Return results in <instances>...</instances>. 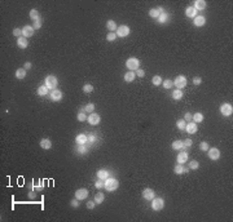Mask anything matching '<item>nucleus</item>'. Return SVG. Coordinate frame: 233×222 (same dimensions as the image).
I'll use <instances>...</instances> for the list:
<instances>
[{
  "mask_svg": "<svg viewBox=\"0 0 233 222\" xmlns=\"http://www.w3.org/2000/svg\"><path fill=\"white\" fill-rule=\"evenodd\" d=\"M104 187L106 188L108 191H115V190L119 187V182H118V180L109 177V178H106V180H105Z\"/></svg>",
  "mask_w": 233,
  "mask_h": 222,
  "instance_id": "obj_1",
  "label": "nucleus"
},
{
  "mask_svg": "<svg viewBox=\"0 0 233 222\" xmlns=\"http://www.w3.org/2000/svg\"><path fill=\"white\" fill-rule=\"evenodd\" d=\"M44 83H45V87L48 88L49 90H53V89H57V84H58V80L54 75H48L47 78L44 79Z\"/></svg>",
  "mask_w": 233,
  "mask_h": 222,
  "instance_id": "obj_2",
  "label": "nucleus"
},
{
  "mask_svg": "<svg viewBox=\"0 0 233 222\" xmlns=\"http://www.w3.org/2000/svg\"><path fill=\"white\" fill-rule=\"evenodd\" d=\"M126 67L128 70H132V71H136L139 67H140V61H139L136 57H131V58L127 59L126 62Z\"/></svg>",
  "mask_w": 233,
  "mask_h": 222,
  "instance_id": "obj_3",
  "label": "nucleus"
},
{
  "mask_svg": "<svg viewBox=\"0 0 233 222\" xmlns=\"http://www.w3.org/2000/svg\"><path fill=\"white\" fill-rule=\"evenodd\" d=\"M163 207H165V200L162 198H154L152 199V209L155 212L158 211H162Z\"/></svg>",
  "mask_w": 233,
  "mask_h": 222,
  "instance_id": "obj_4",
  "label": "nucleus"
},
{
  "mask_svg": "<svg viewBox=\"0 0 233 222\" xmlns=\"http://www.w3.org/2000/svg\"><path fill=\"white\" fill-rule=\"evenodd\" d=\"M174 82V85L176 87V89H183V88H185L187 85V78L184 75H179L175 78V80H172Z\"/></svg>",
  "mask_w": 233,
  "mask_h": 222,
  "instance_id": "obj_5",
  "label": "nucleus"
},
{
  "mask_svg": "<svg viewBox=\"0 0 233 222\" xmlns=\"http://www.w3.org/2000/svg\"><path fill=\"white\" fill-rule=\"evenodd\" d=\"M220 114L224 116H230L233 114V106L230 103H223L220 106Z\"/></svg>",
  "mask_w": 233,
  "mask_h": 222,
  "instance_id": "obj_6",
  "label": "nucleus"
},
{
  "mask_svg": "<svg viewBox=\"0 0 233 222\" xmlns=\"http://www.w3.org/2000/svg\"><path fill=\"white\" fill-rule=\"evenodd\" d=\"M129 32H131V30H129V27L128 26H126V25H122V26H119V27L117 28V36L118 38L128 36Z\"/></svg>",
  "mask_w": 233,
  "mask_h": 222,
  "instance_id": "obj_7",
  "label": "nucleus"
},
{
  "mask_svg": "<svg viewBox=\"0 0 233 222\" xmlns=\"http://www.w3.org/2000/svg\"><path fill=\"white\" fill-rule=\"evenodd\" d=\"M220 151L219 149H216V147H211V149L207 150V156L210 157L211 160H218V159H220Z\"/></svg>",
  "mask_w": 233,
  "mask_h": 222,
  "instance_id": "obj_8",
  "label": "nucleus"
},
{
  "mask_svg": "<svg viewBox=\"0 0 233 222\" xmlns=\"http://www.w3.org/2000/svg\"><path fill=\"white\" fill-rule=\"evenodd\" d=\"M87 121L91 124V125H98L100 124V121H101V118H100V115L96 113H92L88 115L87 118Z\"/></svg>",
  "mask_w": 233,
  "mask_h": 222,
  "instance_id": "obj_9",
  "label": "nucleus"
},
{
  "mask_svg": "<svg viewBox=\"0 0 233 222\" xmlns=\"http://www.w3.org/2000/svg\"><path fill=\"white\" fill-rule=\"evenodd\" d=\"M34 32H35V28L33 27V26H30V25H26V26H23V28H22V36L23 38H31L33 35H34Z\"/></svg>",
  "mask_w": 233,
  "mask_h": 222,
  "instance_id": "obj_10",
  "label": "nucleus"
},
{
  "mask_svg": "<svg viewBox=\"0 0 233 222\" xmlns=\"http://www.w3.org/2000/svg\"><path fill=\"white\" fill-rule=\"evenodd\" d=\"M88 196V190L84 187H82V188H78L75 191V198L78 200H84Z\"/></svg>",
  "mask_w": 233,
  "mask_h": 222,
  "instance_id": "obj_11",
  "label": "nucleus"
},
{
  "mask_svg": "<svg viewBox=\"0 0 233 222\" xmlns=\"http://www.w3.org/2000/svg\"><path fill=\"white\" fill-rule=\"evenodd\" d=\"M49 96H51V99L54 102H58L62 99V92L58 89H53L51 90V93H49Z\"/></svg>",
  "mask_w": 233,
  "mask_h": 222,
  "instance_id": "obj_12",
  "label": "nucleus"
},
{
  "mask_svg": "<svg viewBox=\"0 0 233 222\" xmlns=\"http://www.w3.org/2000/svg\"><path fill=\"white\" fill-rule=\"evenodd\" d=\"M143 198L145 200H152V199H154L155 198V192H154V190L153 188H145L143 191Z\"/></svg>",
  "mask_w": 233,
  "mask_h": 222,
  "instance_id": "obj_13",
  "label": "nucleus"
},
{
  "mask_svg": "<svg viewBox=\"0 0 233 222\" xmlns=\"http://www.w3.org/2000/svg\"><path fill=\"white\" fill-rule=\"evenodd\" d=\"M187 160H188V152H187L185 150L179 152V155H177V157H176L177 164H184V163H187Z\"/></svg>",
  "mask_w": 233,
  "mask_h": 222,
  "instance_id": "obj_14",
  "label": "nucleus"
},
{
  "mask_svg": "<svg viewBox=\"0 0 233 222\" xmlns=\"http://www.w3.org/2000/svg\"><path fill=\"white\" fill-rule=\"evenodd\" d=\"M193 23H194V26H197V27H202V26H205V23H206V18L203 17V16H196V17L193 18Z\"/></svg>",
  "mask_w": 233,
  "mask_h": 222,
  "instance_id": "obj_15",
  "label": "nucleus"
},
{
  "mask_svg": "<svg viewBox=\"0 0 233 222\" xmlns=\"http://www.w3.org/2000/svg\"><path fill=\"white\" fill-rule=\"evenodd\" d=\"M184 130H187L189 134H194V133H197V130H198V128H197V123H191V121H189V123L185 125V129Z\"/></svg>",
  "mask_w": 233,
  "mask_h": 222,
  "instance_id": "obj_16",
  "label": "nucleus"
},
{
  "mask_svg": "<svg viewBox=\"0 0 233 222\" xmlns=\"http://www.w3.org/2000/svg\"><path fill=\"white\" fill-rule=\"evenodd\" d=\"M163 12H165V11H163L162 7H158V8H153V9H150V11H149V16H150L152 18H158V17H159V14H161V13H163Z\"/></svg>",
  "mask_w": 233,
  "mask_h": 222,
  "instance_id": "obj_17",
  "label": "nucleus"
},
{
  "mask_svg": "<svg viewBox=\"0 0 233 222\" xmlns=\"http://www.w3.org/2000/svg\"><path fill=\"white\" fill-rule=\"evenodd\" d=\"M39 145L43 150H49L52 147V142H51V140H48V138H43V140L39 142Z\"/></svg>",
  "mask_w": 233,
  "mask_h": 222,
  "instance_id": "obj_18",
  "label": "nucleus"
},
{
  "mask_svg": "<svg viewBox=\"0 0 233 222\" xmlns=\"http://www.w3.org/2000/svg\"><path fill=\"white\" fill-rule=\"evenodd\" d=\"M193 7L196 11H203V9L206 8V1L205 0H196Z\"/></svg>",
  "mask_w": 233,
  "mask_h": 222,
  "instance_id": "obj_19",
  "label": "nucleus"
},
{
  "mask_svg": "<svg viewBox=\"0 0 233 222\" xmlns=\"http://www.w3.org/2000/svg\"><path fill=\"white\" fill-rule=\"evenodd\" d=\"M17 45L20 47L21 49H26L27 48V45H29V40L26 39V38H23V36L18 38L17 39Z\"/></svg>",
  "mask_w": 233,
  "mask_h": 222,
  "instance_id": "obj_20",
  "label": "nucleus"
},
{
  "mask_svg": "<svg viewBox=\"0 0 233 222\" xmlns=\"http://www.w3.org/2000/svg\"><path fill=\"white\" fill-rule=\"evenodd\" d=\"M135 78H136L135 71H128V72L124 74V82H127V83H132L135 80Z\"/></svg>",
  "mask_w": 233,
  "mask_h": 222,
  "instance_id": "obj_21",
  "label": "nucleus"
},
{
  "mask_svg": "<svg viewBox=\"0 0 233 222\" xmlns=\"http://www.w3.org/2000/svg\"><path fill=\"white\" fill-rule=\"evenodd\" d=\"M97 177H98V180H102V181H105L106 178H109V172L106 171V169H100V171L97 172Z\"/></svg>",
  "mask_w": 233,
  "mask_h": 222,
  "instance_id": "obj_22",
  "label": "nucleus"
},
{
  "mask_svg": "<svg viewBox=\"0 0 233 222\" xmlns=\"http://www.w3.org/2000/svg\"><path fill=\"white\" fill-rule=\"evenodd\" d=\"M185 16L188 18H194L197 16V11L194 9V7H188L185 9Z\"/></svg>",
  "mask_w": 233,
  "mask_h": 222,
  "instance_id": "obj_23",
  "label": "nucleus"
},
{
  "mask_svg": "<svg viewBox=\"0 0 233 222\" xmlns=\"http://www.w3.org/2000/svg\"><path fill=\"white\" fill-rule=\"evenodd\" d=\"M75 141H76V144L78 145H86L87 144V136L83 134V133H80V134L76 136Z\"/></svg>",
  "mask_w": 233,
  "mask_h": 222,
  "instance_id": "obj_24",
  "label": "nucleus"
},
{
  "mask_svg": "<svg viewBox=\"0 0 233 222\" xmlns=\"http://www.w3.org/2000/svg\"><path fill=\"white\" fill-rule=\"evenodd\" d=\"M16 78L20 79V80H23L26 78V70L23 67H20L16 70Z\"/></svg>",
  "mask_w": 233,
  "mask_h": 222,
  "instance_id": "obj_25",
  "label": "nucleus"
},
{
  "mask_svg": "<svg viewBox=\"0 0 233 222\" xmlns=\"http://www.w3.org/2000/svg\"><path fill=\"white\" fill-rule=\"evenodd\" d=\"M48 88L45 87V85H40L39 88H38V90H37V93H38V96H40V97H44V96H47L48 94Z\"/></svg>",
  "mask_w": 233,
  "mask_h": 222,
  "instance_id": "obj_26",
  "label": "nucleus"
},
{
  "mask_svg": "<svg viewBox=\"0 0 233 222\" xmlns=\"http://www.w3.org/2000/svg\"><path fill=\"white\" fill-rule=\"evenodd\" d=\"M183 96H184V93H183L181 89H176L172 92V98L176 99V101H180V99L183 98Z\"/></svg>",
  "mask_w": 233,
  "mask_h": 222,
  "instance_id": "obj_27",
  "label": "nucleus"
},
{
  "mask_svg": "<svg viewBox=\"0 0 233 222\" xmlns=\"http://www.w3.org/2000/svg\"><path fill=\"white\" fill-rule=\"evenodd\" d=\"M106 28L110 31V32H114V31L117 30L118 27H117V23H115L114 21H113V20H109V21L106 22Z\"/></svg>",
  "mask_w": 233,
  "mask_h": 222,
  "instance_id": "obj_28",
  "label": "nucleus"
},
{
  "mask_svg": "<svg viewBox=\"0 0 233 222\" xmlns=\"http://www.w3.org/2000/svg\"><path fill=\"white\" fill-rule=\"evenodd\" d=\"M157 21L159 23H166V22H169V13H166V12H163V13L159 14V17L157 18Z\"/></svg>",
  "mask_w": 233,
  "mask_h": 222,
  "instance_id": "obj_29",
  "label": "nucleus"
},
{
  "mask_svg": "<svg viewBox=\"0 0 233 222\" xmlns=\"http://www.w3.org/2000/svg\"><path fill=\"white\" fill-rule=\"evenodd\" d=\"M203 119H205L203 114H201V113H196V114H193V119H192V120H193L194 123H202Z\"/></svg>",
  "mask_w": 233,
  "mask_h": 222,
  "instance_id": "obj_30",
  "label": "nucleus"
},
{
  "mask_svg": "<svg viewBox=\"0 0 233 222\" xmlns=\"http://www.w3.org/2000/svg\"><path fill=\"white\" fill-rule=\"evenodd\" d=\"M171 147H172L174 150H183V149H184L183 141H179V140L174 141V142H172V145H171Z\"/></svg>",
  "mask_w": 233,
  "mask_h": 222,
  "instance_id": "obj_31",
  "label": "nucleus"
},
{
  "mask_svg": "<svg viewBox=\"0 0 233 222\" xmlns=\"http://www.w3.org/2000/svg\"><path fill=\"white\" fill-rule=\"evenodd\" d=\"M30 18H31L33 21L40 20V13H39V11H37V9H31V11H30Z\"/></svg>",
  "mask_w": 233,
  "mask_h": 222,
  "instance_id": "obj_32",
  "label": "nucleus"
},
{
  "mask_svg": "<svg viewBox=\"0 0 233 222\" xmlns=\"http://www.w3.org/2000/svg\"><path fill=\"white\" fill-rule=\"evenodd\" d=\"M162 78H161L159 75H154L152 78V83H153V85H155V87H159L161 84H162Z\"/></svg>",
  "mask_w": 233,
  "mask_h": 222,
  "instance_id": "obj_33",
  "label": "nucleus"
},
{
  "mask_svg": "<svg viewBox=\"0 0 233 222\" xmlns=\"http://www.w3.org/2000/svg\"><path fill=\"white\" fill-rule=\"evenodd\" d=\"M95 109H96V107H95V105H93V103H88V105H86V106L84 107H83V111H84V113L86 114H92L93 113V111H95Z\"/></svg>",
  "mask_w": 233,
  "mask_h": 222,
  "instance_id": "obj_34",
  "label": "nucleus"
},
{
  "mask_svg": "<svg viewBox=\"0 0 233 222\" xmlns=\"http://www.w3.org/2000/svg\"><path fill=\"white\" fill-rule=\"evenodd\" d=\"M105 199V195L102 194V192H97V194H95V202L96 204H101L102 202H104Z\"/></svg>",
  "mask_w": 233,
  "mask_h": 222,
  "instance_id": "obj_35",
  "label": "nucleus"
},
{
  "mask_svg": "<svg viewBox=\"0 0 233 222\" xmlns=\"http://www.w3.org/2000/svg\"><path fill=\"white\" fill-rule=\"evenodd\" d=\"M162 84H163V87H165V89H170V88L174 87V82H172L171 79H166V80H163Z\"/></svg>",
  "mask_w": 233,
  "mask_h": 222,
  "instance_id": "obj_36",
  "label": "nucleus"
},
{
  "mask_svg": "<svg viewBox=\"0 0 233 222\" xmlns=\"http://www.w3.org/2000/svg\"><path fill=\"white\" fill-rule=\"evenodd\" d=\"M174 173L175 174H183L184 173V165H183V164H176L174 168Z\"/></svg>",
  "mask_w": 233,
  "mask_h": 222,
  "instance_id": "obj_37",
  "label": "nucleus"
},
{
  "mask_svg": "<svg viewBox=\"0 0 233 222\" xmlns=\"http://www.w3.org/2000/svg\"><path fill=\"white\" fill-rule=\"evenodd\" d=\"M185 125H187V121L184 120V119H179V120L176 121V126L179 128L180 130H184V129H185Z\"/></svg>",
  "mask_w": 233,
  "mask_h": 222,
  "instance_id": "obj_38",
  "label": "nucleus"
},
{
  "mask_svg": "<svg viewBox=\"0 0 233 222\" xmlns=\"http://www.w3.org/2000/svg\"><path fill=\"white\" fill-rule=\"evenodd\" d=\"M76 151H78L79 154H87V152H88V149L86 147V145H78V147H76Z\"/></svg>",
  "mask_w": 233,
  "mask_h": 222,
  "instance_id": "obj_39",
  "label": "nucleus"
},
{
  "mask_svg": "<svg viewBox=\"0 0 233 222\" xmlns=\"http://www.w3.org/2000/svg\"><path fill=\"white\" fill-rule=\"evenodd\" d=\"M117 38H118L117 36V32H109V34L106 35V40L108 42H110V43L114 42V40H117Z\"/></svg>",
  "mask_w": 233,
  "mask_h": 222,
  "instance_id": "obj_40",
  "label": "nucleus"
},
{
  "mask_svg": "<svg viewBox=\"0 0 233 222\" xmlns=\"http://www.w3.org/2000/svg\"><path fill=\"white\" fill-rule=\"evenodd\" d=\"M96 140H97V137H96L95 134H90V136H87V144L93 145V144L96 142Z\"/></svg>",
  "mask_w": 233,
  "mask_h": 222,
  "instance_id": "obj_41",
  "label": "nucleus"
},
{
  "mask_svg": "<svg viewBox=\"0 0 233 222\" xmlns=\"http://www.w3.org/2000/svg\"><path fill=\"white\" fill-rule=\"evenodd\" d=\"M87 118H88V116H86L84 111H80V113L78 114V116H76V119H78L79 121H86V120H87Z\"/></svg>",
  "mask_w": 233,
  "mask_h": 222,
  "instance_id": "obj_42",
  "label": "nucleus"
},
{
  "mask_svg": "<svg viewBox=\"0 0 233 222\" xmlns=\"http://www.w3.org/2000/svg\"><path fill=\"white\" fill-rule=\"evenodd\" d=\"M93 90V85L92 84H84L83 85V92L84 93H91Z\"/></svg>",
  "mask_w": 233,
  "mask_h": 222,
  "instance_id": "obj_43",
  "label": "nucleus"
},
{
  "mask_svg": "<svg viewBox=\"0 0 233 222\" xmlns=\"http://www.w3.org/2000/svg\"><path fill=\"white\" fill-rule=\"evenodd\" d=\"M183 145H184V149H183V150H185V149H188V147H191L192 145H193V141L189 140V138H188V140L183 141Z\"/></svg>",
  "mask_w": 233,
  "mask_h": 222,
  "instance_id": "obj_44",
  "label": "nucleus"
},
{
  "mask_svg": "<svg viewBox=\"0 0 233 222\" xmlns=\"http://www.w3.org/2000/svg\"><path fill=\"white\" fill-rule=\"evenodd\" d=\"M189 168L191 169H198L199 168V163L197 160H192L191 163H189Z\"/></svg>",
  "mask_w": 233,
  "mask_h": 222,
  "instance_id": "obj_45",
  "label": "nucleus"
},
{
  "mask_svg": "<svg viewBox=\"0 0 233 222\" xmlns=\"http://www.w3.org/2000/svg\"><path fill=\"white\" fill-rule=\"evenodd\" d=\"M199 149L202 150V151H207V150L210 149V146H208L207 142H201V145H199Z\"/></svg>",
  "mask_w": 233,
  "mask_h": 222,
  "instance_id": "obj_46",
  "label": "nucleus"
},
{
  "mask_svg": "<svg viewBox=\"0 0 233 222\" xmlns=\"http://www.w3.org/2000/svg\"><path fill=\"white\" fill-rule=\"evenodd\" d=\"M13 35L17 38H21L22 36V28H14L13 30Z\"/></svg>",
  "mask_w": 233,
  "mask_h": 222,
  "instance_id": "obj_47",
  "label": "nucleus"
},
{
  "mask_svg": "<svg viewBox=\"0 0 233 222\" xmlns=\"http://www.w3.org/2000/svg\"><path fill=\"white\" fill-rule=\"evenodd\" d=\"M33 27H34L35 30H38V28L42 27V20H37V21H34V23H33Z\"/></svg>",
  "mask_w": 233,
  "mask_h": 222,
  "instance_id": "obj_48",
  "label": "nucleus"
},
{
  "mask_svg": "<svg viewBox=\"0 0 233 222\" xmlns=\"http://www.w3.org/2000/svg\"><path fill=\"white\" fill-rule=\"evenodd\" d=\"M135 74L139 76V78H144V76H145V71H144V70H141L140 67H139L137 70L135 71Z\"/></svg>",
  "mask_w": 233,
  "mask_h": 222,
  "instance_id": "obj_49",
  "label": "nucleus"
},
{
  "mask_svg": "<svg viewBox=\"0 0 233 222\" xmlns=\"http://www.w3.org/2000/svg\"><path fill=\"white\" fill-rule=\"evenodd\" d=\"M70 205L73 207V208H79V200L76 199V198H75V199H73L70 202Z\"/></svg>",
  "mask_w": 233,
  "mask_h": 222,
  "instance_id": "obj_50",
  "label": "nucleus"
},
{
  "mask_svg": "<svg viewBox=\"0 0 233 222\" xmlns=\"http://www.w3.org/2000/svg\"><path fill=\"white\" fill-rule=\"evenodd\" d=\"M96 205H97V204H96L95 200H90V202L87 203V208H88V209H93Z\"/></svg>",
  "mask_w": 233,
  "mask_h": 222,
  "instance_id": "obj_51",
  "label": "nucleus"
},
{
  "mask_svg": "<svg viewBox=\"0 0 233 222\" xmlns=\"http://www.w3.org/2000/svg\"><path fill=\"white\" fill-rule=\"evenodd\" d=\"M192 119H193V115H192L191 113H185V114H184V120H185V121H192Z\"/></svg>",
  "mask_w": 233,
  "mask_h": 222,
  "instance_id": "obj_52",
  "label": "nucleus"
},
{
  "mask_svg": "<svg viewBox=\"0 0 233 222\" xmlns=\"http://www.w3.org/2000/svg\"><path fill=\"white\" fill-rule=\"evenodd\" d=\"M202 83V79L199 78V76H196V78H193V84L194 85H199Z\"/></svg>",
  "mask_w": 233,
  "mask_h": 222,
  "instance_id": "obj_53",
  "label": "nucleus"
},
{
  "mask_svg": "<svg viewBox=\"0 0 233 222\" xmlns=\"http://www.w3.org/2000/svg\"><path fill=\"white\" fill-rule=\"evenodd\" d=\"M95 186H96V188H102V187H104V182H102V180L96 181Z\"/></svg>",
  "mask_w": 233,
  "mask_h": 222,
  "instance_id": "obj_54",
  "label": "nucleus"
},
{
  "mask_svg": "<svg viewBox=\"0 0 233 222\" xmlns=\"http://www.w3.org/2000/svg\"><path fill=\"white\" fill-rule=\"evenodd\" d=\"M31 67H33V65H31V62H26V63H25V66H23V69H25V70H30Z\"/></svg>",
  "mask_w": 233,
  "mask_h": 222,
  "instance_id": "obj_55",
  "label": "nucleus"
},
{
  "mask_svg": "<svg viewBox=\"0 0 233 222\" xmlns=\"http://www.w3.org/2000/svg\"><path fill=\"white\" fill-rule=\"evenodd\" d=\"M29 196H30V199H34V198H35L34 192H29Z\"/></svg>",
  "mask_w": 233,
  "mask_h": 222,
  "instance_id": "obj_56",
  "label": "nucleus"
},
{
  "mask_svg": "<svg viewBox=\"0 0 233 222\" xmlns=\"http://www.w3.org/2000/svg\"><path fill=\"white\" fill-rule=\"evenodd\" d=\"M188 172H189V168L188 167H184V173H188Z\"/></svg>",
  "mask_w": 233,
  "mask_h": 222,
  "instance_id": "obj_57",
  "label": "nucleus"
}]
</instances>
